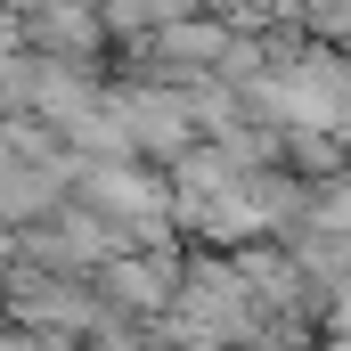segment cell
<instances>
[{
  "mask_svg": "<svg viewBox=\"0 0 351 351\" xmlns=\"http://www.w3.org/2000/svg\"><path fill=\"white\" fill-rule=\"evenodd\" d=\"M254 106H262L269 123L327 131V123H343V114H351V66H343V58H327V49H311L294 74H262V82H254Z\"/></svg>",
  "mask_w": 351,
  "mask_h": 351,
  "instance_id": "1",
  "label": "cell"
},
{
  "mask_svg": "<svg viewBox=\"0 0 351 351\" xmlns=\"http://www.w3.org/2000/svg\"><path fill=\"white\" fill-rule=\"evenodd\" d=\"M319 229H335V237H351V180H335V188L319 196Z\"/></svg>",
  "mask_w": 351,
  "mask_h": 351,
  "instance_id": "5",
  "label": "cell"
},
{
  "mask_svg": "<svg viewBox=\"0 0 351 351\" xmlns=\"http://www.w3.org/2000/svg\"><path fill=\"white\" fill-rule=\"evenodd\" d=\"M164 49H172V58H221L229 41H221V25H204V16H180V25H164Z\"/></svg>",
  "mask_w": 351,
  "mask_h": 351,
  "instance_id": "3",
  "label": "cell"
},
{
  "mask_svg": "<svg viewBox=\"0 0 351 351\" xmlns=\"http://www.w3.org/2000/svg\"><path fill=\"white\" fill-rule=\"evenodd\" d=\"M16 41H25V33H16V16L0 8V58H16Z\"/></svg>",
  "mask_w": 351,
  "mask_h": 351,
  "instance_id": "7",
  "label": "cell"
},
{
  "mask_svg": "<svg viewBox=\"0 0 351 351\" xmlns=\"http://www.w3.org/2000/svg\"><path fill=\"white\" fill-rule=\"evenodd\" d=\"M106 25H123V33H139V25H156V8H147V0H106Z\"/></svg>",
  "mask_w": 351,
  "mask_h": 351,
  "instance_id": "6",
  "label": "cell"
},
{
  "mask_svg": "<svg viewBox=\"0 0 351 351\" xmlns=\"http://www.w3.org/2000/svg\"><path fill=\"white\" fill-rule=\"evenodd\" d=\"M106 278H114V294H123V302H139V311H156V302H164V269H156V262H114Z\"/></svg>",
  "mask_w": 351,
  "mask_h": 351,
  "instance_id": "4",
  "label": "cell"
},
{
  "mask_svg": "<svg viewBox=\"0 0 351 351\" xmlns=\"http://www.w3.org/2000/svg\"><path fill=\"white\" fill-rule=\"evenodd\" d=\"M41 33H49L58 49H90V41H98V16H90L82 0H49V8H41Z\"/></svg>",
  "mask_w": 351,
  "mask_h": 351,
  "instance_id": "2",
  "label": "cell"
}]
</instances>
